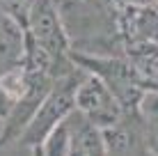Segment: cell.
I'll return each mask as SVG.
<instances>
[{
    "label": "cell",
    "mask_w": 158,
    "mask_h": 156,
    "mask_svg": "<svg viewBox=\"0 0 158 156\" xmlns=\"http://www.w3.org/2000/svg\"><path fill=\"white\" fill-rule=\"evenodd\" d=\"M138 115L144 129L147 154L158 156V90H147L138 106Z\"/></svg>",
    "instance_id": "cell-7"
},
{
    "label": "cell",
    "mask_w": 158,
    "mask_h": 156,
    "mask_svg": "<svg viewBox=\"0 0 158 156\" xmlns=\"http://www.w3.org/2000/svg\"><path fill=\"white\" fill-rule=\"evenodd\" d=\"M9 108H12V99H9V96L5 94V90L0 87V120H5V117H7Z\"/></svg>",
    "instance_id": "cell-10"
},
{
    "label": "cell",
    "mask_w": 158,
    "mask_h": 156,
    "mask_svg": "<svg viewBox=\"0 0 158 156\" xmlns=\"http://www.w3.org/2000/svg\"><path fill=\"white\" fill-rule=\"evenodd\" d=\"M83 76H85V69H80L76 64L71 71L62 74V76H57L53 80L48 94L44 96V101L39 103L37 112L32 115L28 126L23 129L19 140L14 142L16 147H23L28 152L37 154V149L41 147L46 136L73 110V92H76V85H78V80Z\"/></svg>",
    "instance_id": "cell-2"
},
{
    "label": "cell",
    "mask_w": 158,
    "mask_h": 156,
    "mask_svg": "<svg viewBox=\"0 0 158 156\" xmlns=\"http://www.w3.org/2000/svg\"><path fill=\"white\" fill-rule=\"evenodd\" d=\"M73 108L80 110L87 120H92L96 126H108L115 120L122 117L124 108L119 106V101L112 96V92L106 87V83L94 76V74H87L78 80L73 92Z\"/></svg>",
    "instance_id": "cell-4"
},
{
    "label": "cell",
    "mask_w": 158,
    "mask_h": 156,
    "mask_svg": "<svg viewBox=\"0 0 158 156\" xmlns=\"http://www.w3.org/2000/svg\"><path fill=\"white\" fill-rule=\"evenodd\" d=\"M83 2H92V5H99V2H96V0H83Z\"/></svg>",
    "instance_id": "cell-11"
},
{
    "label": "cell",
    "mask_w": 158,
    "mask_h": 156,
    "mask_svg": "<svg viewBox=\"0 0 158 156\" xmlns=\"http://www.w3.org/2000/svg\"><path fill=\"white\" fill-rule=\"evenodd\" d=\"M112 9L115 7H142V9H158V0H108Z\"/></svg>",
    "instance_id": "cell-9"
},
{
    "label": "cell",
    "mask_w": 158,
    "mask_h": 156,
    "mask_svg": "<svg viewBox=\"0 0 158 156\" xmlns=\"http://www.w3.org/2000/svg\"><path fill=\"white\" fill-rule=\"evenodd\" d=\"M69 120V133H71V154L80 156H103L106 145H103L101 126H96L92 120H87L80 110H71L67 115Z\"/></svg>",
    "instance_id": "cell-6"
},
{
    "label": "cell",
    "mask_w": 158,
    "mask_h": 156,
    "mask_svg": "<svg viewBox=\"0 0 158 156\" xmlns=\"http://www.w3.org/2000/svg\"><path fill=\"white\" fill-rule=\"evenodd\" d=\"M69 57L80 69H85L87 74L99 76L124 110H138L140 101H142V96L147 92V85H144V78L140 76V71L135 69V64L128 57L96 55V53L78 51V48H71Z\"/></svg>",
    "instance_id": "cell-1"
},
{
    "label": "cell",
    "mask_w": 158,
    "mask_h": 156,
    "mask_svg": "<svg viewBox=\"0 0 158 156\" xmlns=\"http://www.w3.org/2000/svg\"><path fill=\"white\" fill-rule=\"evenodd\" d=\"M60 5L62 0H35L23 32L41 48H46L51 55L67 57L69 51L73 48V41L64 28Z\"/></svg>",
    "instance_id": "cell-3"
},
{
    "label": "cell",
    "mask_w": 158,
    "mask_h": 156,
    "mask_svg": "<svg viewBox=\"0 0 158 156\" xmlns=\"http://www.w3.org/2000/svg\"><path fill=\"white\" fill-rule=\"evenodd\" d=\"M101 133L106 154H147L144 129L138 110H124L122 117L103 126Z\"/></svg>",
    "instance_id": "cell-5"
},
{
    "label": "cell",
    "mask_w": 158,
    "mask_h": 156,
    "mask_svg": "<svg viewBox=\"0 0 158 156\" xmlns=\"http://www.w3.org/2000/svg\"><path fill=\"white\" fill-rule=\"evenodd\" d=\"M156 90H158V87H156Z\"/></svg>",
    "instance_id": "cell-12"
},
{
    "label": "cell",
    "mask_w": 158,
    "mask_h": 156,
    "mask_svg": "<svg viewBox=\"0 0 158 156\" xmlns=\"http://www.w3.org/2000/svg\"><path fill=\"white\" fill-rule=\"evenodd\" d=\"M37 154H71V133H69L67 117L46 136V140L37 149Z\"/></svg>",
    "instance_id": "cell-8"
}]
</instances>
